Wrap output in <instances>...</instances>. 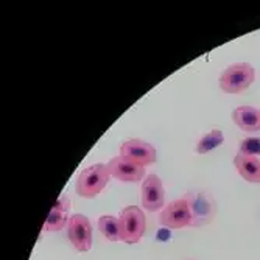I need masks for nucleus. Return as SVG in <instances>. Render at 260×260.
Instances as JSON below:
<instances>
[{"instance_id":"obj_1","label":"nucleus","mask_w":260,"mask_h":260,"mask_svg":"<svg viewBox=\"0 0 260 260\" xmlns=\"http://www.w3.org/2000/svg\"><path fill=\"white\" fill-rule=\"evenodd\" d=\"M106 164H95L84 169L77 178V193L83 198H95L109 182Z\"/></svg>"},{"instance_id":"obj_2","label":"nucleus","mask_w":260,"mask_h":260,"mask_svg":"<svg viewBox=\"0 0 260 260\" xmlns=\"http://www.w3.org/2000/svg\"><path fill=\"white\" fill-rule=\"evenodd\" d=\"M255 80V70L248 62L229 66L220 77V89L226 93H240L246 90Z\"/></svg>"},{"instance_id":"obj_3","label":"nucleus","mask_w":260,"mask_h":260,"mask_svg":"<svg viewBox=\"0 0 260 260\" xmlns=\"http://www.w3.org/2000/svg\"><path fill=\"white\" fill-rule=\"evenodd\" d=\"M120 229H122V242L134 245L144 237L147 218L145 214L137 206H128L120 212Z\"/></svg>"},{"instance_id":"obj_4","label":"nucleus","mask_w":260,"mask_h":260,"mask_svg":"<svg viewBox=\"0 0 260 260\" xmlns=\"http://www.w3.org/2000/svg\"><path fill=\"white\" fill-rule=\"evenodd\" d=\"M193 221V214L190 204L184 198L175 200L169 206H165L159 215V223L167 229H182Z\"/></svg>"},{"instance_id":"obj_5","label":"nucleus","mask_w":260,"mask_h":260,"mask_svg":"<svg viewBox=\"0 0 260 260\" xmlns=\"http://www.w3.org/2000/svg\"><path fill=\"white\" fill-rule=\"evenodd\" d=\"M67 237L74 248L80 252H87L92 248V226L87 217L77 214L69 218Z\"/></svg>"},{"instance_id":"obj_6","label":"nucleus","mask_w":260,"mask_h":260,"mask_svg":"<svg viewBox=\"0 0 260 260\" xmlns=\"http://www.w3.org/2000/svg\"><path fill=\"white\" fill-rule=\"evenodd\" d=\"M142 207L148 212H157L165 206V190L164 184L157 175H148L142 182Z\"/></svg>"},{"instance_id":"obj_7","label":"nucleus","mask_w":260,"mask_h":260,"mask_svg":"<svg viewBox=\"0 0 260 260\" xmlns=\"http://www.w3.org/2000/svg\"><path fill=\"white\" fill-rule=\"evenodd\" d=\"M120 156L142 165V167L154 164L157 159L156 148L151 144H148V142L140 139H129L123 142L120 145Z\"/></svg>"},{"instance_id":"obj_8","label":"nucleus","mask_w":260,"mask_h":260,"mask_svg":"<svg viewBox=\"0 0 260 260\" xmlns=\"http://www.w3.org/2000/svg\"><path fill=\"white\" fill-rule=\"evenodd\" d=\"M109 175L122 182H139L145 176V167L123 157V156H115L108 164Z\"/></svg>"},{"instance_id":"obj_9","label":"nucleus","mask_w":260,"mask_h":260,"mask_svg":"<svg viewBox=\"0 0 260 260\" xmlns=\"http://www.w3.org/2000/svg\"><path fill=\"white\" fill-rule=\"evenodd\" d=\"M70 210V200L66 195H61L55 206L52 207L49 217H47L45 223H44V232H58L62 228L67 226L69 220H67V214Z\"/></svg>"},{"instance_id":"obj_10","label":"nucleus","mask_w":260,"mask_h":260,"mask_svg":"<svg viewBox=\"0 0 260 260\" xmlns=\"http://www.w3.org/2000/svg\"><path fill=\"white\" fill-rule=\"evenodd\" d=\"M232 120L246 133L260 131V109L252 106H239L232 112Z\"/></svg>"},{"instance_id":"obj_11","label":"nucleus","mask_w":260,"mask_h":260,"mask_svg":"<svg viewBox=\"0 0 260 260\" xmlns=\"http://www.w3.org/2000/svg\"><path fill=\"white\" fill-rule=\"evenodd\" d=\"M234 165L239 175L252 184H260V159L255 156L237 154L234 157Z\"/></svg>"},{"instance_id":"obj_12","label":"nucleus","mask_w":260,"mask_h":260,"mask_svg":"<svg viewBox=\"0 0 260 260\" xmlns=\"http://www.w3.org/2000/svg\"><path fill=\"white\" fill-rule=\"evenodd\" d=\"M99 229L109 242H122L120 220L112 215H103L99 218Z\"/></svg>"},{"instance_id":"obj_13","label":"nucleus","mask_w":260,"mask_h":260,"mask_svg":"<svg viewBox=\"0 0 260 260\" xmlns=\"http://www.w3.org/2000/svg\"><path fill=\"white\" fill-rule=\"evenodd\" d=\"M224 142V134L221 129H212L207 134H204L197 144V153L198 154H207L212 150L218 148Z\"/></svg>"},{"instance_id":"obj_14","label":"nucleus","mask_w":260,"mask_h":260,"mask_svg":"<svg viewBox=\"0 0 260 260\" xmlns=\"http://www.w3.org/2000/svg\"><path fill=\"white\" fill-rule=\"evenodd\" d=\"M240 154L246 156H260V137H246L240 144Z\"/></svg>"}]
</instances>
